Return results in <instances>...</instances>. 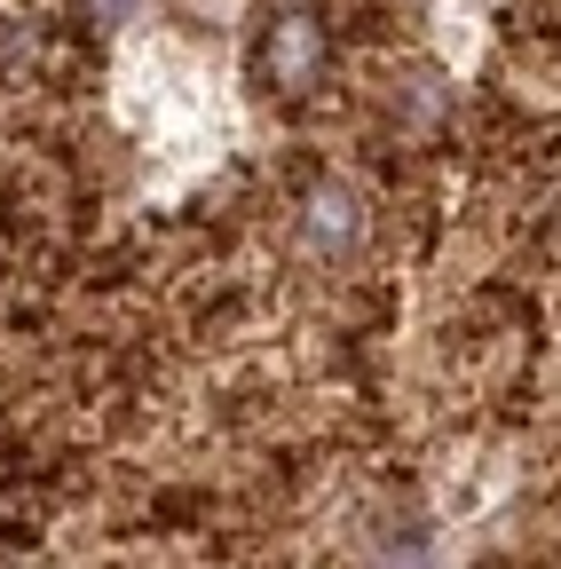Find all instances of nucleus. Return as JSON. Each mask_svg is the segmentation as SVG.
<instances>
[{
    "instance_id": "2",
    "label": "nucleus",
    "mask_w": 561,
    "mask_h": 569,
    "mask_svg": "<svg viewBox=\"0 0 561 569\" xmlns=\"http://www.w3.org/2000/svg\"><path fill=\"white\" fill-rule=\"evenodd\" d=\"M301 230H309V246H317L324 261L357 253V246H364V198L348 190V182H317V190L301 198Z\"/></svg>"
},
{
    "instance_id": "1",
    "label": "nucleus",
    "mask_w": 561,
    "mask_h": 569,
    "mask_svg": "<svg viewBox=\"0 0 561 569\" xmlns=\"http://www.w3.org/2000/svg\"><path fill=\"white\" fill-rule=\"evenodd\" d=\"M261 71H269V88H317V71H324V24L317 17H277L269 40H261Z\"/></svg>"
}]
</instances>
